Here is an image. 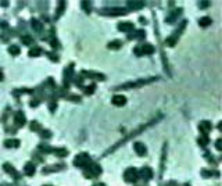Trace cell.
<instances>
[{"label":"cell","instance_id":"obj_1","mask_svg":"<svg viewBox=\"0 0 222 186\" xmlns=\"http://www.w3.org/2000/svg\"><path fill=\"white\" fill-rule=\"evenodd\" d=\"M101 14L104 16H111V17H118V16H124L126 13L125 8H121V7H107V8H103L101 10Z\"/></svg>","mask_w":222,"mask_h":186},{"label":"cell","instance_id":"obj_2","mask_svg":"<svg viewBox=\"0 0 222 186\" xmlns=\"http://www.w3.org/2000/svg\"><path fill=\"white\" fill-rule=\"evenodd\" d=\"M137 178H139V171H137L136 168H128V170L124 172V179H125L128 183L136 182Z\"/></svg>","mask_w":222,"mask_h":186},{"label":"cell","instance_id":"obj_3","mask_svg":"<svg viewBox=\"0 0 222 186\" xmlns=\"http://www.w3.org/2000/svg\"><path fill=\"white\" fill-rule=\"evenodd\" d=\"M89 162H90V157L86 153L78 154L77 157H75V160H74V164L77 167H88Z\"/></svg>","mask_w":222,"mask_h":186},{"label":"cell","instance_id":"obj_4","mask_svg":"<svg viewBox=\"0 0 222 186\" xmlns=\"http://www.w3.org/2000/svg\"><path fill=\"white\" fill-rule=\"evenodd\" d=\"M158 78H150V79H142V81H137V82H131V83H126V85H121L118 86V89H128V88H137V86H142L145 83H149L151 81H157Z\"/></svg>","mask_w":222,"mask_h":186},{"label":"cell","instance_id":"obj_5","mask_svg":"<svg viewBox=\"0 0 222 186\" xmlns=\"http://www.w3.org/2000/svg\"><path fill=\"white\" fill-rule=\"evenodd\" d=\"M88 171L89 174H86V176H97V175L101 174V167L99 164H96V162L90 161L88 165Z\"/></svg>","mask_w":222,"mask_h":186},{"label":"cell","instance_id":"obj_6","mask_svg":"<svg viewBox=\"0 0 222 186\" xmlns=\"http://www.w3.org/2000/svg\"><path fill=\"white\" fill-rule=\"evenodd\" d=\"M3 168L4 170H6V172H7V174H10L13 176V178L14 179H20L21 178V174L20 172H17L15 171V168H14V167L13 165H10V164H8V162H6V164H4L3 165Z\"/></svg>","mask_w":222,"mask_h":186},{"label":"cell","instance_id":"obj_7","mask_svg":"<svg viewBox=\"0 0 222 186\" xmlns=\"http://www.w3.org/2000/svg\"><path fill=\"white\" fill-rule=\"evenodd\" d=\"M14 122H15L17 126H22L27 122V118H25V114L22 111H17L15 115H14Z\"/></svg>","mask_w":222,"mask_h":186},{"label":"cell","instance_id":"obj_8","mask_svg":"<svg viewBox=\"0 0 222 186\" xmlns=\"http://www.w3.org/2000/svg\"><path fill=\"white\" fill-rule=\"evenodd\" d=\"M133 149H135L137 156H146V153H147L145 143H142V142H136V143L133 145Z\"/></svg>","mask_w":222,"mask_h":186},{"label":"cell","instance_id":"obj_9","mask_svg":"<svg viewBox=\"0 0 222 186\" xmlns=\"http://www.w3.org/2000/svg\"><path fill=\"white\" fill-rule=\"evenodd\" d=\"M139 175H140L145 181H149V179L153 178V171H151V168H149V167H143Z\"/></svg>","mask_w":222,"mask_h":186},{"label":"cell","instance_id":"obj_10","mask_svg":"<svg viewBox=\"0 0 222 186\" xmlns=\"http://www.w3.org/2000/svg\"><path fill=\"white\" fill-rule=\"evenodd\" d=\"M126 103V97L122 96V94H115V96L113 97V104L117 106V107H121V106H124Z\"/></svg>","mask_w":222,"mask_h":186},{"label":"cell","instance_id":"obj_11","mask_svg":"<svg viewBox=\"0 0 222 186\" xmlns=\"http://www.w3.org/2000/svg\"><path fill=\"white\" fill-rule=\"evenodd\" d=\"M198 129H200V132H203V135H207L211 131V122L201 121L198 124Z\"/></svg>","mask_w":222,"mask_h":186},{"label":"cell","instance_id":"obj_12","mask_svg":"<svg viewBox=\"0 0 222 186\" xmlns=\"http://www.w3.org/2000/svg\"><path fill=\"white\" fill-rule=\"evenodd\" d=\"M118 29L121 32H131V31H133V24L132 22H119Z\"/></svg>","mask_w":222,"mask_h":186},{"label":"cell","instance_id":"obj_13","mask_svg":"<svg viewBox=\"0 0 222 186\" xmlns=\"http://www.w3.org/2000/svg\"><path fill=\"white\" fill-rule=\"evenodd\" d=\"M24 171H25V174L29 175V176H32L33 174H35V165H33L32 162H27L24 167Z\"/></svg>","mask_w":222,"mask_h":186},{"label":"cell","instance_id":"obj_14","mask_svg":"<svg viewBox=\"0 0 222 186\" xmlns=\"http://www.w3.org/2000/svg\"><path fill=\"white\" fill-rule=\"evenodd\" d=\"M198 24H200V27L206 28V27H210V25L212 24V20H211L210 17H203V18L198 20Z\"/></svg>","mask_w":222,"mask_h":186},{"label":"cell","instance_id":"obj_15","mask_svg":"<svg viewBox=\"0 0 222 186\" xmlns=\"http://www.w3.org/2000/svg\"><path fill=\"white\" fill-rule=\"evenodd\" d=\"M4 146L6 147H18L20 146V140H17V139H8V140L4 142Z\"/></svg>","mask_w":222,"mask_h":186},{"label":"cell","instance_id":"obj_16","mask_svg":"<svg viewBox=\"0 0 222 186\" xmlns=\"http://www.w3.org/2000/svg\"><path fill=\"white\" fill-rule=\"evenodd\" d=\"M140 49H142V53H143V54H153L154 53V47L151 45H143Z\"/></svg>","mask_w":222,"mask_h":186},{"label":"cell","instance_id":"obj_17","mask_svg":"<svg viewBox=\"0 0 222 186\" xmlns=\"http://www.w3.org/2000/svg\"><path fill=\"white\" fill-rule=\"evenodd\" d=\"M146 36V32L145 31H136V32L133 33V35H129V39H143Z\"/></svg>","mask_w":222,"mask_h":186},{"label":"cell","instance_id":"obj_18","mask_svg":"<svg viewBox=\"0 0 222 186\" xmlns=\"http://www.w3.org/2000/svg\"><path fill=\"white\" fill-rule=\"evenodd\" d=\"M42 54V49L41 47H32L29 50V56L31 57H38Z\"/></svg>","mask_w":222,"mask_h":186},{"label":"cell","instance_id":"obj_19","mask_svg":"<svg viewBox=\"0 0 222 186\" xmlns=\"http://www.w3.org/2000/svg\"><path fill=\"white\" fill-rule=\"evenodd\" d=\"M72 65H69V68L68 69H65V74H64V82H65V85H68V82H69V78H71V75H72Z\"/></svg>","mask_w":222,"mask_h":186},{"label":"cell","instance_id":"obj_20","mask_svg":"<svg viewBox=\"0 0 222 186\" xmlns=\"http://www.w3.org/2000/svg\"><path fill=\"white\" fill-rule=\"evenodd\" d=\"M128 6L131 8H142L145 6V1H128Z\"/></svg>","mask_w":222,"mask_h":186},{"label":"cell","instance_id":"obj_21","mask_svg":"<svg viewBox=\"0 0 222 186\" xmlns=\"http://www.w3.org/2000/svg\"><path fill=\"white\" fill-rule=\"evenodd\" d=\"M20 47H18V46L17 45H13V46H10V49H8V53H10V54H13V56H18V54H20Z\"/></svg>","mask_w":222,"mask_h":186},{"label":"cell","instance_id":"obj_22","mask_svg":"<svg viewBox=\"0 0 222 186\" xmlns=\"http://www.w3.org/2000/svg\"><path fill=\"white\" fill-rule=\"evenodd\" d=\"M86 77H90V78H96V79H104V75H101V74H93V72H86L83 71Z\"/></svg>","mask_w":222,"mask_h":186},{"label":"cell","instance_id":"obj_23","mask_svg":"<svg viewBox=\"0 0 222 186\" xmlns=\"http://www.w3.org/2000/svg\"><path fill=\"white\" fill-rule=\"evenodd\" d=\"M208 142H210V139L207 138V135H203L201 138L198 139V143H200V145H201L203 147H206V146L208 145Z\"/></svg>","mask_w":222,"mask_h":186},{"label":"cell","instance_id":"obj_24","mask_svg":"<svg viewBox=\"0 0 222 186\" xmlns=\"http://www.w3.org/2000/svg\"><path fill=\"white\" fill-rule=\"evenodd\" d=\"M54 153H56V156H58V157H64V156L68 154V151H67L65 149H56L54 150Z\"/></svg>","mask_w":222,"mask_h":186},{"label":"cell","instance_id":"obj_25","mask_svg":"<svg viewBox=\"0 0 222 186\" xmlns=\"http://www.w3.org/2000/svg\"><path fill=\"white\" fill-rule=\"evenodd\" d=\"M82 8H83V10H85V11L86 13H88V14H89V13H90V11H92V7H90V3H88V1H82Z\"/></svg>","mask_w":222,"mask_h":186},{"label":"cell","instance_id":"obj_26","mask_svg":"<svg viewBox=\"0 0 222 186\" xmlns=\"http://www.w3.org/2000/svg\"><path fill=\"white\" fill-rule=\"evenodd\" d=\"M32 28H35L38 32H39V31L42 29V24L39 22V21H36V20H32Z\"/></svg>","mask_w":222,"mask_h":186},{"label":"cell","instance_id":"obj_27","mask_svg":"<svg viewBox=\"0 0 222 186\" xmlns=\"http://www.w3.org/2000/svg\"><path fill=\"white\" fill-rule=\"evenodd\" d=\"M122 46V43L121 42H118V41H115V42H113V43H110L108 45V47L110 49H119Z\"/></svg>","mask_w":222,"mask_h":186},{"label":"cell","instance_id":"obj_28","mask_svg":"<svg viewBox=\"0 0 222 186\" xmlns=\"http://www.w3.org/2000/svg\"><path fill=\"white\" fill-rule=\"evenodd\" d=\"M21 41H22L24 45H31V43L33 42V39L32 38H29V36H24V38H21Z\"/></svg>","mask_w":222,"mask_h":186},{"label":"cell","instance_id":"obj_29","mask_svg":"<svg viewBox=\"0 0 222 186\" xmlns=\"http://www.w3.org/2000/svg\"><path fill=\"white\" fill-rule=\"evenodd\" d=\"M94 89H96V86L90 85V86H88V88H85V93L86 94H92V93L94 92Z\"/></svg>","mask_w":222,"mask_h":186},{"label":"cell","instance_id":"obj_30","mask_svg":"<svg viewBox=\"0 0 222 186\" xmlns=\"http://www.w3.org/2000/svg\"><path fill=\"white\" fill-rule=\"evenodd\" d=\"M64 4H65L64 1H61V3H60V7H58V11L56 13V17H60V13L64 10Z\"/></svg>","mask_w":222,"mask_h":186},{"label":"cell","instance_id":"obj_31","mask_svg":"<svg viewBox=\"0 0 222 186\" xmlns=\"http://www.w3.org/2000/svg\"><path fill=\"white\" fill-rule=\"evenodd\" d=\"M31 129H32V131H39V124H38V122H32V124H31Z\"/></svg>","mask_w":222,"mask_h":186},{"label":"cell","instance_id":"obj_32","mask_svg":"<svg viewBox=\"0 0 222 186\" xmlns=\"http://www.w3.org/2000/svg\"><path fill=\"white\" fill-rule=\"evenodd\" d=\"M215 147H217V150H222V140H221V139H218V140H217V143H215Z\"/></svg>","mask_w":222,"mask_h":186},{"label":"cell","instance_id":"obj_33","mask_svg":"<svg viewBox=\"0 0 222 186\" xmlns=\"http://www.w3.org/2000/svg\"><path fill=\"white\" fill-rule=\"evenodd\" d=\"M41 134H42V136H43V138H44V136H46V138H50V136H52V134H50L49 131H42Z\"/></svg>","mask_w":222,"mask_h":186},{"label":"cell","instance_id":"obj_34","mask_svg":"<svg viewBox=\"0 0 222 186\" xmlns=\"http://www.w3.org/2000/svg\"><path fill=\"white\" fill-rule=\"evenodd\" d=\"M135 54H136V56H142V54H143V53H142V49L139 47V46L135 47Z\"/></svg>","mask_w":222,"mask_h":186},{"label":"cell","instance_id":"obj_35","mask_svg":"<svg viewBox=\"0 0 222 186\" xmlns=\"http://www.w3.org/2000/svg\"><path fill=\"white\" fill-rule=\"evenodd\" d=\"M201 4V7H207L208 6V1H203V3H200Z\"/></svg>","mask_w":222,"mask_h":186},{"label":"cell","instance_id":"obj_36","mask_svg":"<svg viewBox=\"0 0 222 186\" xmlns=\"http://www.w3.org/2000/svg\"><path fill=\"white\" fill-rule=\"evenodd\" d=\"M0 4H1L3 7H7V1H1V3H0Z\"/></svg>","mask_w":222,"mask_h":186},{"label":"cell","instance_id":"obj_37","mask_svg":"<svg viewBox=\"0 0 222 186\" xmlns=\"http://www.w3.org/2000/svg\"><path fill=\"white\" fill-rule=\"evenodd\" d=\"M0 81H3V72H1V69H0Z\"/></svg>","mask_w":222,"mask_h":186},{"label":"cell","instance_id":"obj_38","mask_svg":"<svg viewBox=\"0 0 222 186\" xmlns=\"http://www.w3.org/2000/svg\"><path fill=\"white\" fill-rule=\"evenodd\" d=\"M94 186H104L103 183H97V185H94Z\"/></svg>","mask_w":222,"mask_h":186}]
</instances>
